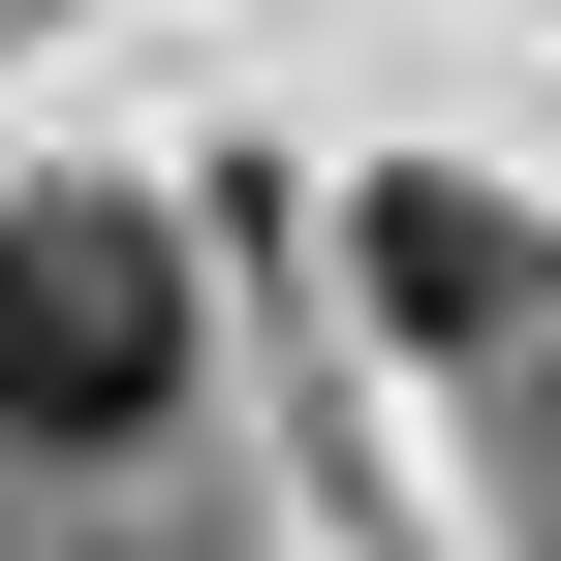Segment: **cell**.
<instances>
[{
  "label": "cell",
  "instance_id": "6da1fadb",
  "mask_svg": "<svg viewBox=\"0 0 561 561\" xmlns=\"http://www.w3.org/2000/svg\"><path fill=\"white\" fill-rule=\"evenodd\" d=\"M187 405V219L157 187H0V468H125Z\"/></svg>",
  "mask_w": 561,
  "mask_h": 561
}]
</instances>
